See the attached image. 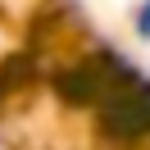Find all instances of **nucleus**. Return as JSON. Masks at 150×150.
Segmentation results:
<instances>
[{
    "label": "nucleus",
    "mask_w": 150,
    "mask_h": 150,
    "mask_svg": "<svg viewBox=\"0 0 150 150\" xmlns=\"http://www.w3.org/2000/svg\"><path fill=\"white\" fill-rule=\"evenodd\" d=\"M137 28H141V37H150V0H146V9H141V23H137Z\"/></svg>",
    "instance_id": "obj_1"
}]
</instances>
